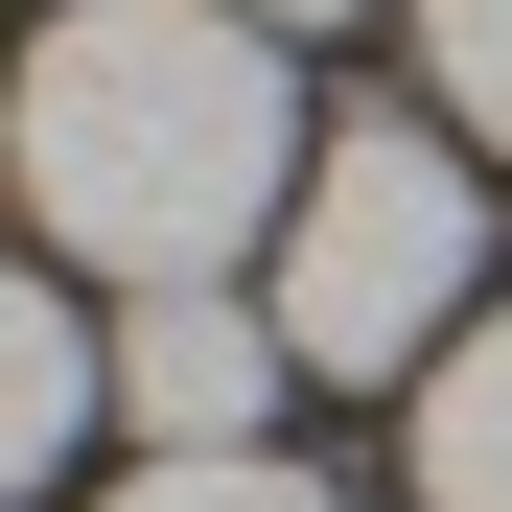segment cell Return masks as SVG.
<instances>
[{"instance_id": "cell-1", "label": "cell", "mask_w": 512, "mask_h": 512, "mask_svg": "<svg viewBox=\"0 0 512 512\" xmlns=\"http://www.w3.org/2000/svg\"><path fill=\"white\" fill-rule=\"evenodd\" d=\"M0 163H24L47 256H94V280H233V233L303 210V94H280V24H233V0H70L24 47V94H0Z\"/></svg>"}, {"instance_id": "cell-2", "label": "cell", "mask_w": 512, "mask_h": 512, "mask_svg": "<svg viewBox=\"0 0 512 512\" xmlns=\"http://www.w3.org/2000/svg\"><path fill=\"white\" fill-rule=\"evenodd\" d=\"M466 280H489V187H466V140H419V117H326L303 210H280V350H303V373H443L466 326H489Z\"/></svg>"}, {"instance_id": "cell-3", "label": "cell", "mask_w": 512, "mask_h": 512, "mask_svg": "<svg viewBox=\"0 0 512 512\" xmlns=\"http://www.w3.org/2000/svg\"><path fill=\"white\" fill-rule=\"evenodd\" d=\"M280 303H233V280H163V303H117V419H140V443L163 466H233L256 443V419H280Z\"/></svg>"}, {"instance_id": "cell-4", "label": "cell", "mask_w": 512, "mask_h": 512, "mask_svg": "<svg viewBox=\"0 0 512 512\" xmlns=\"http://www.w3.org/2000/svg\"><path fill=\"white\" fill-rule=\"evenodd\" d=\"M94 419H117V326H70L47 256H0V489H47Z\"/></svg>"}, {"instance_id": "cell-5", "label": "cell", "mask_w": 512, "mask_h": 512, "mask_svg": "<svg viewBox=\"0 0 512 512\" xmlns=\"http://www.w3.org/2000/svg\"><path fill=\"white\" fill-rule=\"evenodd\" d=\"M419 512H512V303L419 373Z\"/></svg>"}, {"instance_id": "cell-6", "label": "cell", "mask_w": 512, "mask_h": 512, "mask_svg": "<svg viewBox=\"0 0 512 512\" xmlns=\"http://www.w3.org/2000/svg\"><path fill=\"white\" fill-rule=\"evenodd\" d=\"M419 94L443 140H512V0H419Z\"/></svg>"}, {"instance_id": "cell-7", "label": "cell", "mask_w": 512, "mask_h": 512, "mask_svg": "<svg viewBox=\"0 0 512 512\" xmlns=\"http://www.w3.org/2000/svg\"><path fill=\"white\" fill-rule=\"evenodd\" d=\"M117 512H326V489H303V466H280V443H233V466H140V489H117Z\"/></svg>"}, {"instance_id": "cell-8", "label": "cell", "mask_w": 512, "mask_h": 512, "mask_svg": "<svg viewBox=\"0 0 512 512\" xmlns=\"http://www.w3.org/2000/svg\"><path fill=\"white\" fill-rule=\"evenodd\" d=\"M233 24H350V0H233Z\"/></svg>"}]
</instances>
